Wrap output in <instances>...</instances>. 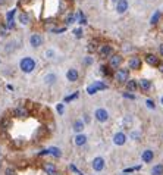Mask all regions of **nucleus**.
Here are the masks:
<instances>
[{"label": "nucleus", "instance_id": "obj_1", "mask_svg": "<svg viewBox=\"0 0 163 175\" xmlns=\"http://www.w3.org/2000/svg\"><path fill=\"white\" fill-rule=\"evenodd\" d=\"M19 68H21V71L22 72H25V74H30V72H33L34 69H35V60L33 59V57H24V59H21V62H19Z\"/></svg>", "mask_w": 163, "mask_h": 175}, {"label": "nucleus", "instance_id": "obj_2", "mask_svg": "<svg viewBox=\"0 0 163 175\" xmlns=\"http://www.w3.org/2000/svg\"><path fill=\"white\" fill-rule=\"evenodd\" d=\"M94 116H96V119L99 121V122H106L107 119H109V112L106 110V109H97L96 110V113H94Z\"/></svg>", "mask_w": 163, "mask_h": 175}, {"label": "nucleus", "instance_id": "obj_3", "mask_svg": "<svg viewBox=\"0 0 163 175\" xmlns=\"http://www.w3.org/2000/svg\"><path fill=\"white\" fill-rule=\"evenodd\" d=\"M15 15H16V9H12L6 13V27H7V30L15 27V21H13Z\"/></svg>", "mask_w": 163, "mask_h": 175}, {"label": "nucleus", "instance_id": "obj_4", "mask_svg": "<svg viewBox=\"0 0 163 175\" xmlns=\"http://www.w3.org/2000/svg\"><path fill=\"white\" fill-rule=\"evenodd\" d=\"M128 77H129L128 69H118V72L115 75V78H116L118 83H126L128 81Z\"/></svg>", "mask_w": 163, "mask_h": 175}, {"label": "nucleus", "instance_id": "obj_5", "mask_svg": "<svg viewBox=\"0 0 163 175\" xmlns=\"http://www.w3.org/2000/svg\"><path fill=\"white\" fill-rule=\"evenodd\" d=\"M93 169H94L96 172L103 171V169H104V159H103V158H96V159L93 160Z\"/></svg>", "mask_w": 163, "mask_h": 175}, {"label": "nucleus", "instance_id": "obj_6", "mask_svg": "<svg viewBox=\"0 0 163 175\" xmlns=\"http://www.w3.org/2000/svg\"><path fill=\"white\" fill-rule=\"evenodd\" d=\"M125 141H126V135H125L123 132H116V134H115V137H113V143H115L116 146H123Z\"/></svg>", "mask_w": 163, "mask_h": 175}, {"label": "nucleus", "instance_id": "obj_7", "mask_svg": "<svg viewBox=\"0 0 163 175\" xmlns=\"http://www.w3.org/2000/svg\"><path fill=\"white\" fill-rule=\"evenodd\" d=\"M30 43H31L33 47H40L41 44H43V37H41L40 34H33L30 37Z\"/></svg>", "mask_w": 163, "mask_h": 175}, {"label": "nucleus", "instance_id": "obj_8", "mask_svg": "<svg viewBox=\"0 0 163 175\" xmlns=\"http://www.w3.org/2000/svg\"><path fill=\"white\" fill-rule=\"evenodd\" d=\"M78 77H80V74H78V71L74 69V68H71V69L66 72V78H68V81H71V83L78 81Z\"/></svg>", "mask_w": 163, "mask_h": 175}, {"label": "nucleus", "instance_id": "obj_9", "mask_svg": "<svg viewBox=\"0 0 163 175\" xmlns=\"http://www.w3.org/2000/svg\"><path fill=\"white\" fill-rule=\"evenodd\" d=\"M128 10V0H118L116 3V12L118 13H125Z\"/></svg>", "mask_w": 163, "mask_h": 175}, {"label": "nucleus", "instance_id": "obj_10", "mask_svg": "<svg viewBox=\"0 0 163 175\" xmlns=\"http://www.w3.org/2000/svg\"><path fill=\"white\" fill-rule=\"evenodd\" d=\"M99 53H100L101 57H109V56L112 54V46H107V44L101 46L100 50H99Z\"/></svg>", "mask_w": 163, "mask_h": 175}, {"label": "nucleus", "instance_id": "obj_11", "mask_svg": "<svg viewBox=\"0 0 163 175\" xmlns=\"http://www.w3.org/2000/svg\"><path fill=\"white\" fill-rule=\"evenodd\" d=\"M146 62L150 65V66H159V57L154 56V54H146Z\"/></svg>", "mask_w": 163, "mask_h": 175}, {"label": "nucleus", "instance_id": "obj_12", "mask_svg": "<svg viewBox=\"0 0 163 175\" xmlns=\"http://www.w3.org/2000/svg\"><path fill=\"white\" fill-rule=\"evenodd\" d=\"M12 115L16 116V118H25V116L28 115V112H27L25 107H15V109L12 110Z\"/></svg>", "mask_w": 163, "mask_h": 175}, {"label": "nucleus", "instance_id": "obj_13", "mask_svg": "<svg viewBox=\"0 0 163 175\" xmlns=\"http://www.w3.org/2000/svg\"><path fill=\"white\" fill-rule=\"evenodd\" d=\"M122 63V56L121 54H113L110 57V68H118Z\"/></svg>", "mask_w": 163, "mask_h": 175}, {"label": "nucleus", "instance_id": "obj_14", "mask_svg": "<svg viewBox=\"0 0 163 175\" xmlns=\"http://www.w3.org/2000/svg\"><path fill=\"white\" fill-rule=\"evenodd\" d=\"M129 68H131V69H140V68H141V59L137 57V56L131 57V59H129Z\"/></svg>", "mask_w": 163, "mask_h": 175}, {"label": "nucleus", "instance_id": "obj_15", "mask_svg": "<svg viewBox=\"0 0 163 175\" xmlns=\"http://www.w3.org/2000/svg\"><path fill=\"white\" fill-rule=\"evenodd\" d=\"M153 158H154V155H153V152H151V150H144V152H143V156H141L143 162L150 163V162L153 160Z\"/></svg>", "mask_w": 163, "mask_h": 175}, {"label": "nucleus", "instance_id": "obj_16", "mask_svg": "<svg viewBox=\"0 0 163 175\" xmlns=\"http://www.w3.org/2000/svg\"><path fill=\"white\" fill-rule=\"evenodd\" d=\"M44 169H46V172L47 175H57V169H56V166L53 165V163H44Z\"/></svg>", "mask_w": 163, "mask_h": 175}, {"label": "nucleus", "instance_id": "obj_17", "mask_svg": "<svg viewBox=\"0 0 163 175\" xmlns=\"http://www.w3.org/2000/svg\"><path fill=\"white\" fill-rule=\"evenodd\" d=\"M85 143H87V135L78 134V135L75 137V144H77V146H84Z\"/></svg>", "mask_w": 163, "mask_h": 175}, {"label": "nucleus", "instance_id": "obj_18", "mask_svg": "<svg viewBox=\"0 0 163 175\" xmlns=\"http://www.w3.org/2000/svg\"><path fill=\"white\" fill-rule=\"evenodd\" d=\"M19 22H21L22 25H28V24H30V15H28L27 12H22V13L19 15Z\"/></svg>", "mask_w": 163, "mask_h": 175}, {"label": "nucleus", "instance_id": "obj_19", "mask_svg": "<svg viewBox=\"0 0 163 175\" xmlns=\"http://www.w3.org/2000/svg\"><path fill=\"white\" fill-rule=\"evenodd\" d=\"M10 125H12L10 119H7V118H3V119L0 121V131H4V130H7Z\"/></svg>", "mask_w": 163, "mask_h": 175}, {"label": "nucleus", "instance_id": "obj_20", "mask_svg": "<svg viewBox=\"0 0 163 175\" xmlns=\"http://www.w3.org/2000/svg\"><path fill=\"white\" fill-rule=\"evenodd\" d=\"M56 81H57V77H56L54 74H47V75H46V84L53 86Z\"/></svg>", "mask_w": 163, "mask_h": 175}, {"label": "nucleus", "instance_id": "obj_21", "mask_svg": "<svg viewBox=\"0 0 163 175\" xmlns=\"http://www.w3.org/2000/svg\"><path fill=\"white\" fill-rule=\"evenodd\" d=\"M47 150H49V155H51V156H54V158H60V156H62V152H60V149H57V147H49Z\"/></svg>", "mask_w": 163, "mask_h": 175}, {"label": "nucleus", "instance_id": "obj_22", "mask_svg": "<svg viewBox=\"0 0 163 175\" xmlns=\"http://www.w3.org/2000/svg\"><path fill=\"white\" fill-rule=\"evenodd\" d=\"M82 130H84V122H82L81 119L75 121V122H74V131H75V132H80V134H81Z\"/></svg>", "mask_w": 163, "mask_h": 175}, {"label": "nucleus", "instance_id": "obj_23", "mask_svg": "<svg viewBox=\"0 0 163 175\" xmlns=\"http://www.w3.org/2000/svg\"><path fill=\"white\" fill-rule=\"evenodd\" d=\"M151 175H163V165L162 163L153 166V169H151Z\"/></svg>", "mask_w": 163, "mask_h": 175}, {"label": "nucleus", "instance_id": "obj_24", "mask_svg": "<svg viewBox=\"0 0 163 175\" xmlns=\"http://www.w3.org/2000/svg\"><path fill=\"white\" fill-rule=\"evenodd\" d=\"M138 87V83L135 81V80H129V81H126V88L128 90H131V91H135Z\"/></svg>", "mask_w": 163, "mask_h": 175}, {"label": "nucleus", "instance_id": "obj_25", "mask_svg": "<svg viewBox=\"0 0 163 175\" xmlns=\"http://www.w3.org/2000/svg\"><path fill=\"white\" fill-rule=\"evenodd\" d=\"M140 87L143 88V90H150L151 81H149V80H140Z\"/></svg>", "mask_w": 163, "mask_h": 175}, {"label": "nucleus", "instance_id": "obj_26", "mask_svg": "<svg viewBox=\"0 0 163 175\" xmlns=\"http://www.w3.org/2000/svg\"><path fill=\"white\" fill-rule=\"evenodd\" d=\"M47 135V128L46 127H41L38 132H37V138H43V137H46Z\"/></svg>", "mask_w": 163, "mask_h": 175}, {"label": "nucleus", "instance_id": "obj_27", "mask_svg": "<svg viewBox=\"0 0 163 175\" xmlns=\"http://www.w3.org/2000/svg\"><path fill=\"white\" fill-rule=\"evenodd\" d=\"M159 19H160V12H159V10H157V12H156V13H154V15H153V16H151V21H150V22H151V24H153V25H156V24H157V21H159Z\"/></svg>", "mask_w": 163, "mask_h": 175}, {"label": "nucleus", "instance_id": "obj_28", "mask_svg": "<svg viewBox=\"0 0 163 175\" xmlns=\"http://www.w3.org/2000/svg\"><path fill=\"white\" fill-rule=\"evenodd\" d=\"M77 18H78V22H80L81 25H85V24H87V19H85V16L82 15V12H80V13L77 15Z\"/></svg>", "mask_w": 163, "mask_h": 175}, {"label": "nucleus", "instance_id": "obj_29", "mask_svg": "<svg viewBox=\"0 0 163 175\" xmlns=\"http://www.w3.org/2000/svg\"><path fill=\"white\" fill-rule=\"evenodd\" d=\"M78 96H80V93L77 91V93H74L72 96H68V97H65V102H72V100H75Z\"/></svg>", "mask_w": 163, "mask_h": 175}, {"label": "nucleus", "instance_id": "obj_30", "mask_svg": "<svg viewBox=\"0 0 163 175\" xmlns=\"http://www.w3.org/2000/svg\"><path fill=\"white\" fill-rule=\"evenodd\" d=\"M6 53H10V52H13L15 50V43H7L6 44Z\"/></svg>", "mask_w": 163, "mask_h": 175}, {"label": "nucleus", "instance_id": "obj_31", "mask_svg": "<svg viewBox=\"0 0 163 175\" xmlns=\"http://www.w3.org/2000/svg\"><path fill=\"white\" fill-rule=\"evenodd\" d=\"M75 19H77V15L71 13V15L66 18V24H72V22H75Z\"/></svg>", "mask_w": 163, "mask_h": 175}, {"label": "nucleus", "instance_id": "obj_32", "mask_svg": "<svg viewBox=\"0 0 163 175\" xmlns=\"http://www.w3.org/2000/svg\"><path fill=\"white\" fill-rule=\"evenodd\" d=\"M4 175H18V174H16V171H15L13 168H6V171H4Z\"/></svg>", "mask_w": 163, "mask_h": 175}, {"label": "nucleus", "instance_id": "obj_33", "mask_svg": "<svg viewBox=\"0 0 163 175\" xmlns=\"http://www.w3.org/2000/svg\"><path fill=\"white\" fill-rule=\"evenodd\" d=\"M146 105H147V107H149V109H154V107H156V106H154V102H153V100H150V99L146 102Z\"/></svg>", "mask_w": 163, "mask_h": 175}, {"label": "nucleus", "instance_id": "obj_34", "mask_svg": "<svg viewBox=\"0 0 163 175\" xmlns=\"http://www.w3.org/2000/svg\"><path fill=\"white\" fill-rule=\"evenodd\" d=\"M100 69H101V72H103L104 75H110V71H109V66H101Z\"/></svg>", "mask_w": 163, "mask_h": 175}, {"label": "nucleus", "instance_id": "obj_35", "mask_svg": "<svg viewBox=\"0 0 163 175\" xmlns=\"http://www.w3.org/2000/svg\"><path fill=\"white\" fill-rule=\"evenodd\" d=\"M74 34H75V37H77V38H81V37H82V30H81V28L75 30V31H74Z\"/></svg>", "mask_w": 163, "mask_h": 175}, {"label": "nucleus", "instance_id": "obj_36", "mask_svg": "<svg viewBox=\"0 0 163 175\" xmlns=\"http://www.w3.org/2000/svg\"><path fill=\"white\" fill-rule=\"evenodd\" d=\"M53 56H54V52H53V50H47V52H46V57L53 59Z\"/></svg>", "mask_w": 163, "mask_h": 175}, {"label": "nucleus", "instance_id": "obj_37", "mask_svg": "<svg viewBox=\"0 0 163 175\" xmlns=\"http://www.w3.org/2000/svg\"><path fill=\"white\" fill-rule=\"evenodd\" d=\"M57 112H59L60 115H63V112H65V106H63V105H57Z\"/></svg>", "mask_w": 163, "mask_h": 175}, {"label": "nucleus", "instance_id": "obj_38", "mask_svg": "<svg viewBox=\"0 0 163 175\" xmlns=\"http://www.w3.org/2000/svg\"><path fill=\"white\" fill-rule=\"evenodd\" d=\"M84 63H85V65H91V63H93V59H91L90 56H87L85 60H84Z\"/></svg>", "mask_w": 163, "mask_h": 175}, {"label": "nucleus", "instance_id": "obj_39", "mask_svg": "<svg viewBox=\"0 0 163 175\" xmlns=\"http://www.w3.org/2000/svg\"><path fill=\"white\" fill-rule=\"evenodd\" d=\"M6 33H7V27H1L0 28V36H6Z\"/></svg>", "mask_w": 163, "mask_h": 175}, {"label": "nucleus", "instance_id": "obj_40", "mask_svg": "<svg viewBox=\"0 0 163 175\" xmlns=\"http://www.w3.org/2000/svg\"><path fill=\"white\" fill-rule=\"evenodd\" d=\"M123 97H126V99H135V96L134 94H129V93H123Z\"/></svg>", "mask_w": 163, "mask_h": 175}, {"label": "nucleus", "instance_id": "obj_41", "mask_svg": "<svg viewBox=\"0 0 163 175\" xmlns=\"http://www.w3.org/2000/svg\"><path fill=\"white\" fill-rule=\"evenodd\" d=\"M84 121H85V122H90V116H88V115H84Z\"/></svg>", "mask_w": 163, "mask_h": 175}, {"label": "nucleus", "instance_id": "obj_42", "mask_svg": "<svg viewBox=\"0 0 163 175\" xmlns=\"http://www.w3.org/2000/svg\"><path fill=\"white\" fill-rule=\"evenodd\" d=\"M160 54H162V56H163V44H162V46H160Z\"/></svg>", "mask_w": 163, "mask_h": 175}, {"label": "nucleus", "instance_id": "obj_43", "mask_svg": "<svg viewBox=\"0 0 163 175\" xmlns=\"http://www.w3.org/2000/svg\"><path fill=\"white\" fill-rule=\"evenodd\" d=\"M159 68H160V71L163 72V65H160V63H159Z\"/></svg>", "mask_w": 163, "mask_h": 175}, {"label": "nucleus", "instance_id": "obj_44", "mask_svg": "<svg viewBox=\"0 0 163 175\" xmlns=\"http://www.w3.org/2000/svg\"><path fill=\"white\" fill-rule=\"evenodd\" d=\"M4 3V0H0V4H3Z\"/></svg>", "mask_w": 163, "mask_h": 175}, {"label": "nucleus", "instance_id": "obj_45", "mask_svg": "<svg viewBox=\"0 0 163 175\" xmlns=\"http://www.w3.org/2000/svg\"><path fill=\"white\" fill-rule=\"evenodd\" d=\"M162 105H163V97H162Z\"/></svg>", "mask_w": 163, "mask_h": 175}, {"label": "nucleus", "instance_id": "obj_46", "mask_svg": "<svg viewBox=\"0 0 163 175\" xmlns=\"http://www.w3.org/2000/svg\"><path fill=\"white\" fill-rule=\"evenodd\" d=\"M78 175H82V174H81V172H80V174H78Z\"/></svg>", "mask_w": 163, "mask_h": 175}, {"label": "nucleus", "instance_id": "obj_47", "mask_svg": "<svg viewBox=\"0 0 163 175\" xmlns=\"http://www.w3.org/2000/svg\"><path fill=\"white\" fill-rule=\"evenodd\" d=\"M113 1H118V0H113Z\"/></svg>", "mask_w": 163, "mask_h": 175}, {"label": "nucleus", "instance_id": "obj_48", "mask_svg": "<svg viewBox=\"0 0 163 175\" xmlns=\"http://www.w3.org/2000/svg\"><path fill=\"white\" fill-rule=\"evenodd\" d=\"M123 175H128V174H123Z\"/></svg>", "mask_w": 163, "mask_h": 175}]
</instances>
